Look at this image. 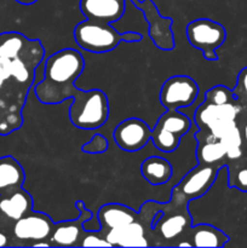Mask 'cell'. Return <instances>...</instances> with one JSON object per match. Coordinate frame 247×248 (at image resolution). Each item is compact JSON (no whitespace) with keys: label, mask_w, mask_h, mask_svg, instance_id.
<instances>
[{"label":"cell","mask_w":247,"mask_h":248,"mask_svg":"<svg viewBox=\"0 0 247 248\" xmlns=\"http://www.w3.org/2000/svg\"><path fill=\"white\" fill-rule=\"evenodd\" d=\"M237 101L240 99H247V67L240 72L237 77V85L232 91Z\"/></svg>","instance_id":"obj_26"},{"label":"cell","mask_w":247,"mask_h":248,"mask_svg":"<svg viewBox=\"0 0 247 248\" xmlns=\"http://www.w3.org/2000/svg\"><path fill=\"white\" fill-rule=\"evenodd\" d=\"M140 173L152 186H162L172 178L173 167L164 157L150 156L140 164Z\"/></svg>","instance_id":"obj_20"},{"label":"cell","mask_w":247,"mask_h":248,"mask_svg":"<svg viewBox=\"0 0 247 248\" xmlns=\"http://www.w3.org/2000/svg\"><path fill=\"white\" fill-rule=\"evenodd\" d=\"M199 96V86L188 75L169 78L160 90V103L166 109L179 110L193 106Z\"/></svg>","instance_id":"obj_7"},{"label":"cell","mask_w":247,"mask_h":248,"mask_svg":"<svg viewBox=\"0 0 247 248\" xmlns=\"http://www.w3.org/2000/svg\"><path fill=\"white\" fill-rule=\"evenodd\" d=\"M10 240H11V237H10V235L7 234L6 230L2 229V228L0 227V247L11 246Z\"/></svg>","instance_id":"obj_27"},{"label":"cell","mask_w":247,"mask_h":248,"mask_svg":"<svg viewBox=\"0 0 247 248\" xmlns=\"http://www.w3.org/2000/svg\"><path fill=\"white\" fill-rule=\"evenodd\" d=\"M106 239L116 247H148L147 237L144 235V228L138 222L131 223L121 229L109 230Z\"/></svg>","instance_id":"obj_18"},{"label":"cell","mask_w":247,"mask_h":248,"mask_svg":"<svg viewBox=\"0 0 247 248\" xmlns=\"http://www.w3.org/2000/svg\"><path fill=\"white\" fill-rule=\"evenodd\" d=\"M191 227V217L189 213H174L166 216L165 212L159 211L155 215L152 223V229L156 230L165 240H173L184 235Z\"/></svg>","instance_id":"obj_15"},{"label":"cell","mask_w":247,"mask_h":248,"mask_svg":"<svg viewBox=\"0 0 247 248\" xmlns=\"http://www.w3.org/2000/svg\"><path fill=\"white\" fill-rule=\"evenodd\" d=\"M17 2H19V4L22 5H31L34 4V2H36L38 0H16Z\"/></svg>","instance_id":"obj_29"},{"label":"cell","mask_w":247,"mask_h":248,"mask_svg":"<svg viewBox=\"0 0 247 248\" xmlns=\"http://www.w3.org/2000/svg\"><path fill=\"white\" fill-rule=\"evenodd\" d=\"M85 68L84 57L74 48H63L44 61V79L34 87L43 104H60L72 98L74 82Z\"/></svg>","instance_id":"obj_1"},{"label":"cell","mask_w":247,"mask_h":248,"mask_svg":"<svg viewBox=\"0 0 247 248\" xmlns=\"http://www.w3.org/2000/svg\"><path fill=\"white\" fill-rule=\"evenodd\" d=\"M33 211V198L23 188L0 194V227L7 232L15 222Z\"/></svg>","instance_id":"obj_11"},{"label":"cell","mask_w":247,"mask_h":248,"mask_svg":"<svg viewBox=\"0 0 247 248\" xmlns=\"http://www.w3.org/2000/svg\"><path fill=\"white\" fill-rule=\"evenodd\" d=\"M77 208L79 210L80 215L77 219L73 222H62L55 224L52 232L50 235L51 246L55 247H72L79 246L80 240L84 235L85 230L82 224L92 218V212L87 210L85 203L81 200L77 201L75 203Z\"/></svg>","instance_id":"obj_13"},{"label":"cell","mask_w":247,"mask_h":248,"mask_svg":"<svg viewBox=\"0 0 247 248\" xmlns=\"http://www.w3.org/2000/svg\"><path fill=\"white\" fill-rule=\"evenodd\" d=\"M177 246L178 247H193V245H191L190 241H182L179 242V244H177Z\"/></svg>","instance_id":"obj_30"},{"label":"cell","mask_w":247,"mask_h":248,"mask_svg":"<svg viewBox=\"0 0 247 248\" xmlns=\"http://www.w3.org/2000/svg\"><path fill=\"white\" fill-rule=\"evenodd\" d=\"M26 173L22 165L11 155L0 157V194L23 186Z\"/></svg>","instance_id":"obj_19"},{"label":"cell","mask_w":247,"mask_h":248,"mask_svg":"<svg viewBox=\"0 0 247 248\" xmlns=\"http://www.w3.org/2000/svg\"><path fill=\"white\" fill-rule=\"evenodd\" d=\"M222 166L224 165L199 164L174 186L173 193L181 195L186 201L206 195L215 184L218 172Z\"/></svg>","instance_id":"obj_8"},{"label":"cell","mask_w":247,"mask_h":248,"mask_svg":"<svg viewBox=\"0 0 247 248\" xmlns=\"http://www.w3.org/2000/svg\"><path fill=\"white\" fill-rule=\"evenodd\" d=\"M186 38L193 47L202 52L207 61H217L216 50L224 44L227 31L218 22L208 18H199L186 26Z\"/></svg>","instance_id":"obj_6"},{"label":"cell","mask_w":247,"mask_h":248,"mask_svg":"<svg viewBox=\"0 0 247 248\" xmlns=\"http://www.w3.org/2000/svg\"><path fill=\"white\" fill-rule=\"evenodd\" d=\"M72 98L69 119L75 127L81 130H96L107 123L109 118V103L103 91H84L75 87Z\"/></svg>","instance_id":"obj_3"},{"label":"cell","mask_w":247,"mask_h":248,"mask_svg":"<svg viewBox=\"0 0 247 248\" xmlns=\"http://www.w3.org/2000/svg\"><path fill=\"white\" fill-rule=\"evenodd\" d=\"M189 232L193 247H225L230 240L222 229L208 223L191 225Z\"/></svg>","instance_id":"obj_17"},{"label":"cell","mask_w":247,"mask_h":248,"mask_svg":"<svg viewBox=\"0 0 247 248\" xmlns=\"http://www.w3.org/2000/svg\"><path fill=\"white\" fill-rule=\"evenodd\" d=\"M113 138L121 150L136 153L144 148L152 140V128L140 119L130 118L116 126Z\"/></svg>","instance_id":"obj_10"},{"label":"cell","mask_w":247,"mask_h":248,"mask_svg":"<svg viewBox=\"0 0 247 248\" xmlns=\"http://www.w3.org/2000/svg\"><path fill=\"white\" fill-rule=\"evenodd\" d=\"M136 7L144 12L145 19L149 23V36L155 45L161 50H172L174 47L173 31L171 29L173 21L160 16L157 7L152 0H142Z\"/></svg>","instance_id":"obj_12"},{"label":"cell","mask_w":247,"mask_h":248,"mask_svg":"<svg viewBox=\"0 0 247 248\" xmlns=\"http://www.w3.org/2000/svg\"><path fill=\"white\" fill-rule=\"evenodd\" d=\"M240 108L235 103L211 104L203 103L196 109L194 121L199 127H206L212 135L213 140H219L228 132L236 127L235 118Z\"/></svg>","instance_id":"obj_5"},{"label":"cell","mask_w":247,"mask_h":248,"mask_svg":"<svg viewBox=\"0 0 247 248\" xmlns=\"http://www.w3.org/2000/svg\"><path fill=\"white\" fill-rule=\"evenodd\" d=\"M190 127L191 121L185 114L167 109L152 130L153 143L160 152H176L181 143V138L189 132Z\"/></svg>","instance_id":"obj_4"},{"label":"cell","mask_w":247,"mask_h":248,"mask_svg":"<svg viewBox=\"0 0 247 248\" xmlns=\"http://www.w3.org/2000/svg\"><path fill=\"white\" fill-rule=\"evenodd\" d=\"M236 97L234 96L232 90L228 87L222 86H215L211 90H208L205 94V102L211 104H227V103H236Z\"/></svg>","instance_id":"obj_22"},{"label":"cell","mask_w":247,"mask_h":248,"mask_svg":"<svg viewBox=\"0 0 247 248\" xmlns=\"http://www.w3.org/2000/svg\"><path fill=\"white\" fill-rule=\"evenodd\" d=\"M53 227L55 224L47 215L31 211L14 223L11 235L16 241L27 242L26 246H31L33 242L50 239Z\"/></svg>","instance_id":"obj_9"},{"label":"cell","mask_w":247,"mask_h":248,"mask_svg":"<svg viewBox=\"0 0 247 248\" xmlns=\"http://www.w3.org/2000/svg\"><path fill=\"white\" fill-rule=\"evenodd\" d=\"M196 156L199 164L218 165V162L227 157V150L220 140H199Z\"/></svg>","instance_id":"obj_21"},{"label":"cell","mask_w":247,"mask_h":248,"mask_svg":"<svg viewBox=\"0 0 247 248\" xmlns=\"http://www.w3.org/2000/svg\"><path fill=\"white\" fill-rule=\"evenodd\" d=\"M98 222L101 229L116 230L127 227L137 220V213L121 203H107L98 210Z\"/></svg>","instance_id":"obj_16"},{"label":"cell","mask_w":247,"mask_h":248,"mask_svg":"<svg viewBox=\"0 0 247 248\" xmlns=\"http://www.w3.org/2000/svg\"><path fill=\"white\" fill-rule=\"evenodd\" d=\"M132 1L135 2V4H136V6H137V5L139 4V0H132Z\"/></svg>","instance_id":"obj_32"},{"label":"cell","mask_w":247,"mask_h":248,"mask_svg":"<svg viewBox=\"0 0 247 248\" xmlns=\"http://www.w3.org/2000/svg\"><path fill=\"white\" fill-rule=\"evenodd\" d=\"M109 148V142L104 136L94 135L86 144H84L81 147V150L86 154H102V153H106Z\"/></svg>","instance_id":"obj_24"},{"label":"cell","mask_w":247,"mask_h":248,"mask_svg":"<svg viewBox=\"0 0 247 248\" xmlns=\"http://www.w3.org/2000/svg\"><path fill=\"white\" fill-rule=\"evenodd\" d=\"M244 138H245V140L247 142V124L245 125V128H244Z\"/></svg>","instance_id":"obj_31"},{"label":"cell","mask_w":247,"mask_h":248,"mask_svg":"<svg viewBox=\"0 0 247 248\" xmlns=\"http://www.w3.org/2000/svg\"><path fill=\"white\" fill-rule=\"evenodd\" d=\"M126 0H80V10L86 19L113 24L125 12Z\"/></svg>","instance_id":"obj_14"},{"label":"cell","mask_w":247,"mask_h":248,"mask_svg":"<svg viewBox=\"0 0 247 248\" xmlns=\"http://www.w3.org/2000/svg\"><path fill=\"white\" fill-rule=\"evenodd\" d=\"M79 246L81 247H113L106 237H101L94 232H85L80 240Z\"/></svg>","instance_id":"obj_25"},{"label":"cell","mask_w":247,"mask_h":248,"mask_svg":"<svg viewBox=\"0 0 247 248\" xmlns=\"http://www.w3.org/2000/svg\"><path fill=\"white\" fill-rule=\"evenodd\" d=\"M74 39L82 50L93 53H103L114 50L121 41H140L142 35L133 31L125 34L119 33L111 24L86 19L75 27Z\"/></svg>","instance_id":"obj_2"},{"label":"cell","mask_w":247,"mask_h":248,"mask_svg":"<svg viewBox=\"0 0 247 248\" xmlns=\"http://www.w3.org/2000/svg\"><path fill=\"white\" fill-rule=\"evenodd\" d=\"M228 184L230 188L247 193V164L239 167H228Z\"/></svg>","instance_id":"obj_23"},{"label":"cell","mask_w":247,"mask_h":248,"mask_svg":"<svg viewBox=\"0 0 247 248\" xmlns=\"http://www.w3.org/2000/svg\"><path fill=\"white\" fill-rule=\"evenodd\" d=\"M31 246V247H51V244H50V241L47 242L46 240H40V241L33 242Z\"/></svg>","instance_id":"obj_28"}]
</instances>
